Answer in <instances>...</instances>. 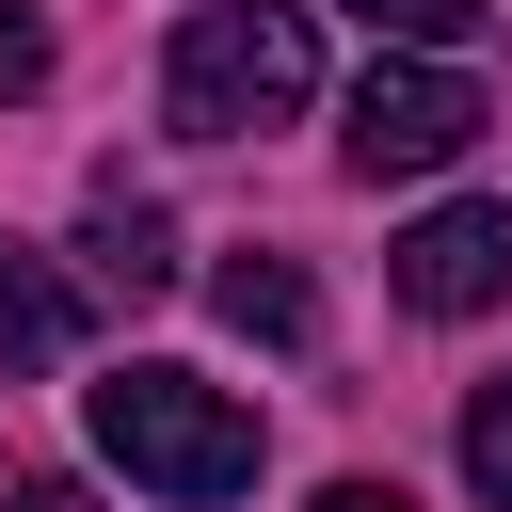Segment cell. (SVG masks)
I'll list each match as a JSON object with an SVG mask.
<instances>
[{"instance_id":"6da1fadb","label":"cell","mask_w":512,"mask_h":512,"mask_svg":"<svg viewBox=\"0 0 512 512\" xmlns=\"http://www.w3.org/2000/svg\"><path fill=\"white\" fill-rule=\"evenodd\" d=\"M80 416H96V464H128V496H160V512L256 496V400H224L208 368H112Z\"/></svg>"},{"instance_id":"7a4b0ae2","label":"cell","mask_w":512,"mask_h":512,"mask_svg":"<svg viewBox=\"0 0 512 512\" xmlns=\"http://www.w3.org/2000/svg\"><path fill=\"white\" fill-rule=\"evenodd\" d=\"M304 96H320L304 0H192V16H176V64H160L176 144H256V128H288Z\"/></svg>"},{"instance_id":"3957f363","label":"cell","mask_w":512,"mask_h":512,"mask_svg":"<svg viewBox=\"0 0 512 512\" xmlns=\"http://www.w3.org/2000/svg\"><path fill=\"white\" fill-rule=\"evenodd\" d=\"M480 128H496V96H480L464 64H416V48H384V64L352 80V128H336V144H352V176H448Z\"/></svg>"},{"instance_id":"277c9868","label":"cell","mask_w":512,"mask_h":512,"mask_svg":"<svg viewBox=\"0 0 512 512\" xmlns=\"http://www.w3.org/2000/svg\"><path fill=\"white\" fill-rule=\"evenodd\" d=\"M384 288H400L416 320H480V304H512V208H496V192L416 208V224L384 240Z\"/></svg>"},{"instance_id":"5b68a950","label":"cell","mask_w":512,"mask_h":512,"mask_svg":"<svg viewBox=\"0 0 512 512\" xmlns=\"http://www.w3.org/2000/svg\"><path fill=\"white\" fill-rule=\"evenodd\" d=\"M80 272H96L112 304H160V288H176V224H160V192L96 176V208H80Z\"/></svg>"},{"instance_id":"8992f818","label":"cell","mask_w":512,"mask_h":512,"mask_svg":"<svg viewBox=\"0 0 512 512\" xmlns=\"http://www.w3.org/2000/svg\"><path fill=\"white\" fill-rule=\"evenodd\" d=\"M64 336H80V288L0 240V368H64Z\"/></svg>"},{"instance_id":"52a82bcc","label":"cell","mask_w":512,"mask_h":512,"mask_svg":"<svg viewBox=\"0 0 512 512\" xmlns=\"http://www.w3.org/2000/svg\"><path fill=\"white\" fill-rule=\"evenodd\" d=\"M208 304H224L240 336H272V352H304V336H320V288H304L288 256H224V272H208Z\"/></svg>"},{"instance_id":"ba28073f","label":"cell","mask_w":512,"mask_h":512,"mask_svg":"<svg viewBox=\"0 0 512 512\" xmlns=\"http://www.w3.org/2000/svg\"><path fill=\"white\" fill-rule=\"evenodd\" d=\"M336 16H368L384 48H416V64H448L464 32H480V0H336Z\"/></svg>"},{"instance_id":"9c48e42d","label":"cell","mask_w":512,"mask_h":512,"mask_svg":"<svg viewBox=\"0 0 512 512\" xmlns=\"http://www.w3.org/2000/svg\"><path fill=\"white\" fill-rule=\"evenodd\" d=\"M464 480H480V512H512V368L464 400Z\"/></svg>"},{"instance_id":"30bf717a","label":"cell","mask_w":512,"mask_h":512,"mask_svg":"<svg viewBox=\"0 0 512 512\" xmlns=\"http://www.w3.org/2000/svg\"><path fill=\"white\" fill-rule=\"evenodd\" d=\"M0 96H48V16L0 0Z\"/></svg>"},{"instance_id":"8fae6325","label":"cell","mask_w":512,"mask_h":512,"mask_svg":"<svg viewBox=\"0 0 512 512\" xmlns=\"http://www.w3.org/2000/svg\"><path fill=\"white\" fill-rule=\"evenodd\" d=\"M304 512H416V496H400V480H320Z\"/></svg>"},{"instance_id":"7c38bea8","label":"cell","mask_w":512,"mask_h":512,"mask_svg":"<svg viewBox=\"0 0 512 512\" xmlns=\"http://www.w3.org/2000/svg\"><path fill=\"white\" fill-rule=\"evenodd\" d=\"M16 512H96V496L80 480H16Z\"/></svg>"}]
</instances>
